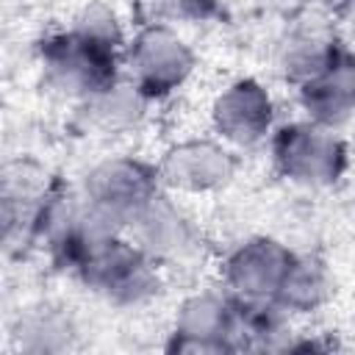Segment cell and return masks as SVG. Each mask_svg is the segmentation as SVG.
<instances>
[{
    "label": "cell",
    "mask_w": 355,
    "mask_h": 355,
    "mask_svg": "<svg viewBox=\"0 0 355 355\" xmlns=\"http://www.w3.org/2000/svg\"><path fill=\"white\" fill-rule=\"evenodd\" d=\"M330 294V280L327 272L322 269V263L311 261V258H297L280 297L277 305L286 313H308L313 308H319Z\"/></svg>",
    "instance_id": "7c38bea8"
},
{
    "label": "cell",
    "mask_w": 355,
    "mask_h": 355,
    "mask_svg": "<svg viewBox=\"0 0 355 355\" xmlns=\"http://www.w3.org/2000/svg\"><path fill=\"white\" fill-rule=\"evenodd\" d=\"M155 164L130 155H114L92 166L80 186V202L103 222L128 230L133 219L161 194Z\"/></svg>",
    "instance_id": "3957f363"
},
{
    "label": "cell",
    "mask_w": 355,
    "mask_h": 355,
    "mask_svg": "<svg viewBox=\"0 0 355 355\" xmlns=\"http://www.w3.org/2000/svg\"><path fill=\"white\" fill-rule=\"evenodd\" d=\"M158 180L166 191L180 197H202L216 194L236 178V158L233 147L222 139H180L169 144L158 164Z\"/></svg>",
    "instance_id": "8992f818"
},
{
    "label": "cell",
    "mask_w": 355,
    "mask_h": 355,
    "mask_svg": "<svg viewBox=\"0 0 355 355\" xmlns=\"http://www.w3.org/2000/svg\"><path fill=\"white\" fill-rule=\"evenodd\" d=\"M175 349L186 352H222L247 347L241 300L225 291H197L186 297L172 324Z\"/></svg>",
    "instance_id": "5b68a950"
},
{
    "label": "cell",
    "mask_w": 355,
    "mask_h": 355,
    "mask_svg": "<svg viewBox=\"0 0 355 355\" xmlns=\"http://www.w3.org/2000/svg\"><path fill=\"white\" fill-rule=\"evenodd\" d=\"M294 255L283 241L272 236H252L236 244L222 261V283L239 300L277 302L294 263Z\"/></svg>",
    "instance_id": "52a82bcc"
},
{
    "label": "cell",
    "mask_w": 355,
    "mask_h": 355,
    "mask_svg": "<svg viewBox=\"0 0 355 355\" xmlns=\"http://www.w3.org/2000/svg\"><path fill=\"white\" fill-rule=\"evenodd\" d=\"M128 80H133L150 100L178 92L194 72V50L169 25L153 22L139 28L122 53Z\"/></svg>",
    "instance_id": "277c9868"
},
{
    "label": "cell",
    "mask_w": 355,
    "mask_h": 355,
    "mask_svg": "<svg viewBox=\"0 0 355 355\" xmlns=\"http://www.w3.org/2000/svg\"><path fill=\"white\" fill-rule=\"evenodd\" d=\"M211 130L230 147H255L275 130V97L258 78L227 80L208 108Z\"/></svg>",
    "instance_id": "ba28073f"
},
{
    "label": "cell",
    "mask_w": 355,
    "mask_h": 355,
    "mask_svg": "<svg viewBox=\"0 0 355 355\" xmlns=\"http://www.w3.org/2000/svg\"><path fill=\"white\" fill-rule=\"evenodd\" d=\"M153 100L133 83V80H116L103 94L92 97L86 105L92 122L105 133H125L130 128H139V122L147 114V105Z\"/></svg>",
    "instance_id": "8fae6325"
},
{
    "label": "cell",
    "mask_w": 355,
    "mask_h": 355,
    "mask_svg": "<svg viewBox=\"0 0 355 355\" xmlns=\"http://www.w3.org/2000/svg\"><path fill=\"white\" fill-rule=\"evenodd\" d=\"M122 53L125 44L89 33L72 22L69 31L42 42V78L55 94L89 103L119 80Z\"/></svg>",
    "instance_id": "6da1fadb"
},
{
    "label": "cell",
    "mask_w": 355,
    "mask_h": 355,
    "mask_svg": "<svg viewBox=\"0 0 355 355\" xmlns=\"http://www.w3.org/2000/svg\"><path fill=\"white\" fill-rule=\"evenodd\" d=\"M277 175L302 189H327L347 169V147L338 133L313 119L286 122L269 136Z\"/></svg>",
    "instance_id": "7a4b0ae2"
},
{
    "label": "cell",
    "mask_w": 355,
    "mask_h": 355,
    "mask_svg": "<svg viewBox=\"0 0 355 355\" xmlns=\"http://www.w3.org/2000/svg\"><path fill=\"white\" fill-rule=\"evenodd\" d=\"M336 25H338V33H341V44L355 53V0H344L341 3Z\"/></svg>",
    "instance_id": "4fadbf2b"
},
{
    "label": "cell",
    "mask_w": 355,
    "mask_h": 355,
    "mask_svg": "<svg viewBox=\"0 0 355 355\" xmlns=\"http://www.w3.org/2000/svg\"><path fill=\"white\" fill-rule=\"evenodd\" d=\"M128 230L130 239L158 263L183 261L197 250V227L183 214V208L166 194H158L133 219Z\"/></svg>",
    "instance_id": "9c48e42d"
},
{
    "label": "cell",
    "mask_w": 355,
    "mask_h": 355,
    "mask_svg": "<svg viewBox=\"0 0 355 355\" xmlns=\"http://www.w3.org/2000/svg\"><path fill=\"white\" fill-rule=\"evenodd\" d=\"M297 89L308 119L333 130L347 125L355 116V55L341 47L322 72Z\"/></svg>",
    "instance_id": "30bf717a"
}]
</instances>
